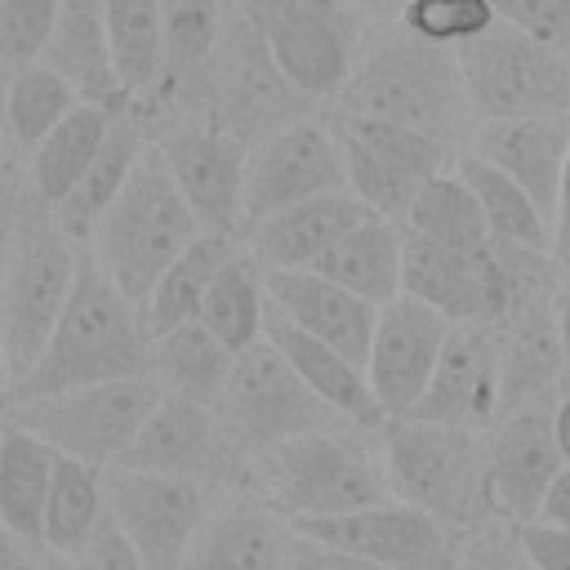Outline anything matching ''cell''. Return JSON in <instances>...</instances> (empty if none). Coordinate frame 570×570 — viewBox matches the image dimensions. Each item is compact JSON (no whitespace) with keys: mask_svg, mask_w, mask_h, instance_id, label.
<instances>
[{"mask_svg":"<svg viewBox=\"0 0 570 570\" xmlns=\"http://www.w3.org/2000/svg\"><path fill=\"white\" fill-rule=\"evenodd\" d=\"M338 116L383 120L414 134H428L445 147L472 138L476 111L459 71V53L414 36L405 22L383 27L379 36L361 40L356 67L334 98Z\"/></svg>","mask_w":570,"mask_h":570,"instance_id":"1","label":"cell"},{"mask_svg":"<svg viewBox=\"0 0 570 570\" xmlns=\"http://www.w3.org/2000/svg\"><path fill=\"white\" fill-rule=\"evenodd\" d=\"M142 374H151V330L142 321V307L129 303L85 249L71 303L45 356L13 387L9 405L27 396H49V392L111 383V379H142Z\"/></svg>","mask_w":570,"mask_h":570,"instance_id":"2","label":"cell"},{"mask_svg":"<svg viewBox=\"0 0 570 570\" xmlns=\"http://www.w3.org/2000/svg\"><path fill=\"white\" fill-rule=\"evenodd\" d=\"M196 236H200V223H196L187 196L178 191L160 147L151 142L147 156L138 160V169L129 174L125 191L98 218V227H94L85 249L111 276V285L129 303L142 307L151 298L156 281L169 272V263Z\"/></svg>","mask_w":570,"mask_h":570,"instance_id":"3","label":"cell"},{"mask_svg":"<svg viewBox=\"0 0 570 570\" xmlns=\"http://www.w3.org/2000/svg\"><path fill=\"white\" fill-rule=\"evenodd\" d=\"M361 428H316L254 454V490L289 521L343 517L392 499L383 454L356 441Z\"/></svg>","mask_w":570,"mask_h":570,"instance_id":"4","label":"cell"},{"mask_svg":"<svg viewBox=\"0 0 570 570\" xmlns=\"http://www.w3.org/2000/svg\"><path fill=\"white\" fill-rule=\"evenodd\" d=\"M80 258H85V245H76L53 223L49 205H40L22 183L18 236H13V254H9V267L0 281V325H4L13 387L45 356V347H49V338H53V330L71 303Z\"/></svg>","mask_w":570,"mask_h":570,"instance_id":"5","label":"cell"},{"mask_svg":"<svg viewBox=\"0 0 570 570\" xmlns=\"http://www.w3.org/2000/svg\"><path fill=\"white\" fill-rule=\"evenodd\" d=\"M383 472L392 499L414 503L445 525H472L490 503V441L472 428H445L423 419L383 423Z\"/></svg>","mask_w":570,"mask_h":570,"instance_id":"6","label":"cell"},{"mask_svg":"<svg viewBox=\"0 0 570 570\" xmlns=\"http://www.w3.org/2000/svg\"><path fill=\"white\" fill-rule=\"evenodd\" d=\"M307 107H312V98L276 67L263 31L227 0L218 53H214L191 107L174 111V116H209L223 129H232L240 142L258 147L276 129L303 120Z\"/></svg>","mask_w":570,"mask_h":570,"instance_id":"7","label":"cell"},{"mask_svg":"<svg viewBox=\"0 0 570 570\" xmlns=\"http://www.w3.org/2000/svg\"><path fill=\"white\" fill-rule=\"evenodd\" d=\"M165 387L142 374V379H111V383H89V387H67L49 396H27L9 405V423L27 428L40 436L53 454L80 459L98 472L116 468L142 423L151 419L156 401Z\"/></svg>","mask_w":570,"mask_h":570,"instance_id":"8","label":"cell"},{"mask_svg":"<svg viewBox=\"0 0 570 570\" xmlns=\"http://www.w3.org/2000/svg\"><path fill=\"white\" fill-rule=\"evenodd\" d=\"M459 71L481 120H521V116H561L570 120V58L543 45L539 36L494 22L481 36L454 45Z\"/></svg>","mask_w":570,"mask_h":570,"instance_id":"9","label":"cell"},{"mask_svg":"<svg viewBox=\"0 0 570 570\" xmlns=\"http://www.w3.org/2000/svg\"><path fill=\"white\" fill-rule=\"evenodd\" d=\"M218 414H223V428L232 436L236 450H245L249 459L289 441V436H303V432H316V428H343L347 419L334 414L294 370L289 361L263 338L254 347H245L236 356V370L227 379V392L218 401Z\"/></svg>","mask_w":570,"mask_h":570,"instance_id":"10","label":"cell"},{"mask_svg":"<svg viewBox=\"0 0 570 570\" xmlns=\"http://www.w3.org/2000/svg\"><path fill=\"white\" fill-rule=\"evenodd\" d=\"M151 142L160 147L200 232L245 245L249 236V214H245L249 142H240L232 129H223L209 116H169Z\"/></svg>","mask_w":570,"mask_h":570,"instance_id":"11","label":"cell"},{"mask_svg":"<svg viewBox=\"0 0 570 570\" xmlns=\"http://www.w3.org/2000/svg\"><path fill=\"white\" fill-rule=\"evenodd\" d=\"M343 160H347V191L361 196L370 214H383L392 223H405L414 196L423 191L428 178L445 174L454 151L428 134L383 125V120H361V116H330Z\"/></svg>","mask_w":570,"mask_h":570,"instance_id":"12","label":"cell"},{"mask_svg":"<svg viewBox=\"0 0 570 570\" xmlns=\"http://www.w3.org/2000/svg\"><path fill=\"white\" fill-rule=\"evenodd\" d=\"M107 512L134 543L147 570H187L191 543L214 508L209 485L191 476H160L134 468L102 472Z\"/></svg>","mask_w":570,"mask_h":570,"instance_id":"13","label":"cell"},{"mask_svg":"<svg viewBox=\"0 0 570 570\" xmlns=\"http://www.w3.org/2000/svg\"><path fill=\"white\" fill-rule=\"evenodd\" d=\"M294 530L383 570H459V557H463L454 525L401 499L343 512V517L298 521Z\"/></svg>","mask_w":570,"mask_h":570,"instance_id":"14","label":"cell"},{"mask_svg":"<svg viewBox=\"0 0 570 570\" xmlns=\"http://www.w3.org/2000/svg\"><path fill=\"white\" fill-rule=\"evenodd\" d=\"M343 187H347V160L330 116L325 120L303 116L276 129L272 138H263L258 147H249V174H245L249 227L263 223L267 214H281L289 205H303Z\"/></svg>","mask_w":570,"mask_h":570,"instance_id":"15","label":"cell"},{"mask_svg":"<svg viewBox=\"0 0 570 570\" xmlns=\"http://www.w3.org/2000/svg\"><path fill=\"white\" fill-rule=\"evenodd\" d=\"M401 294L428 303L450 325H494L508 316V272L494 249H450L428 236L405 232V272Z\"/></svg>","mask_w":570,"mask_h":570,"instance_id":"16","label":"cell"},{"mask_svg":"<svg viewBox=\"0 0 570 570\" xmlns=\"http://www.w3.org/2000/svg\"><path fill=\"white\" fill-rule=\"evenodd\" d=\"M450 321L441 312H432L428 303L401 294L396 303L379 307V325H374V343L365 356V379L374 387L379 410L392 419H410L414 405L423 401L432 370L445 352L450 338Z\"/></svg>","mask_w":570,"mask_h":570,"instance_id":"17","label":"cell"},{"mask_svg":"<svg viewBox=\"0 0 570 570\" xmlns=\"http://www.w3.org/2000/svg\"><path fill=\"white\" fill-rule=\"evenodd\" d=\"M499 396H503L499 338L490 334V325H454L445 338V352L432 370V383L410 419L481 432L494 419Z\"/></svg>","mask_w":570,"mask_h":570,"instance_id":"18","label":"cell"},{"mask_svg":"<svg viewBox=\"0 0 570 570\" xmlns=\"http://www.w3.org/2000/svg\"><path fill=\"white\" fill-rule=\"evenodd\" d=\"M232 450L236 445H232V436L223 428V414L214 405L165 392L116 468L160 472V476H191V481L209 485V476L227 463Z\"/></svg>","mask_w":570,"mask_h":570,"instance_id":"19","label":"cell"},{"mask_svg":"<svg viewBox=\"0 0 570 570\" xmlns=\"http://www.w3.org/2000/svg\"><path fill=\"white\" fill-rule=\"evenodd\" d=\"M566 468L548 410L521 405L490 436V503L512 521H534L543 490Z\"/></svg>","mask_w":570,"mask_h":570,"instance_id":"20","label":"cell"},{"mask_svg":"<svg viewBox=\"0 0 570 570\" xmlns=\"http://www.w3.org/2000/svg\"><path fill=\"white\" fill-rule=\"evenodd\" d=\"M294 548V525L258 494H236L209 508L187 570H285Z\"/></svg>","mask_w":570,"mask_h":570,"instance_id":"21","label":"cell"},{"mask_svg":"<svg viewBox=\"0 0 570 570\" xmlns=\"http://www.w3.org/2000/svg\"><path fill=\"white\" fill-rule=\"evenodd\" d=\"M361 218H370L361 196H352L347 187L325 191L316 200L289 205V209L254 223L245 236V249L258 258L263 272H312Z\"/></svg>","mask_w":570,"mask_h":570,"instance_id":"22","label":"cell"},{"mask_svg":"<svg viewBox=\"0 0 570 570\" xmlns=\"http://www.w3.org/2000/svg\"><path fill=\"white\" fill-rule=\"evenodd\" d=\"M263 281H267V303L285 321H294L312 338L338 347L347 361L365 365L370 343H374V325H379L374 303L356 298L352 289L334 285L321 272H263Z\"/></svg>","mask_w":570,"mask_h":570,"instance_id":"23","label":"cell"},{"mask_svg":"<svg viewBox=\"0 0 570 570\" xmlns=\"http://www.w3.org/2000/svg\"><path fill=\"white\" fill-rule=\"evenodd\" d=\"M468 151L503 169L512 183H521L534 205L557 214V191H561V169L570 156V120L561 116H521V120H481L468 138Z\"/></svg>","mask_w":570,"mask_h":570,"instance_id":"24","label":"cell"},{"mask_svg":"<svg viewBox=\"0 0 570 570\" xmlns=\"http://www.w3.org/2000/svg\"><path fill=\"white\" fill-rule=\"evenodd\" d=\"M263 338H267V343L289 361V370H294L334 414H343L352 428L370 432V428H383V423H387V414L379 410L374 387H370V379H365V365H356V361H347L338 347L312 338L307 330H298L294 321H285L276 307H267V330H263Z\"/></svg>","mask_w":570,"mask_h":570,"instance_id":"25","label":"cell"},{"mask_svg":"<svg viewBox=\"0 0 570 570\" xmlns=\"http://www.w3.org/2000/svg\"><path fill=\"white\" fill-rule=\"evenodd\" d=\"M45 62L62 71L85 102L107 107V111H134L129 94L120 89L116 62H111V40H107V0H62L53 40L45 49Z\"/></svg>","mask_w":570,"mask_h":570,"instance_id":"26","label":"cell"},{"mask_svg":"<svg viewBox=\"0 0 570 570\" xmlns=\"http://www.w3.org/2000/svg\"><path fill=\"white\" fill-rule=\"evenodd\" d=\"M151 147V134H147V116L138 111H116L111 129H107V142L102 151L94 156V165L85 169V178L49 209L53 223L76 240V245H89L98 218L111 209V200L125 191L129 174L138 169V160L147 156Z\"/></svg>","mask_w":570,"mask_h":570,"instance_id":"27","label":"cell"},{"mask_svg":"<svg viewBox=\"0 0 570 570\" xmlns=\"http://www.w3.org/2000/svg\"><path fill=\"white\" fill-rule=\"evenodd\" d=\"M312 272L330 276L334 285L352 289L356 298L374 303V307H387L401 298V272H405V227L383 218V214H370L361 218Z\"/></svg>","mask_w":570,"mask_h":570,"instance_id":"28","label":"cell"},{"mask_svg":"<svg viewBox=\"0 0 570 570\" xmlns=\"http://www.w3.org/2000/svg\"><path fill=\"white\" fill-rule=\"evenodd\" d=\"M53 459L58 454L40 436L4 419L0 428V525L31 548H45V503H49Z\"/></svg>","mask_w":570,"mask_h":570,"instance_id":"29","label":"cell"},{"mask_svg":"<svg viewBox=\"0 0 570 570\" xmlns=\"http://www.w3.org/2000/svg\"><path fill=\"white\" fill-rule=\"evenodd\" d=\"M80 102H85L80 89L40 58V62L4 71V85H0V129H4L13 151L31 156Z\"/></svg>","mask_w":570,"mask_h":570,"instance_id":"30","label":"cell"},{"mask_svg":"<svg viewBox=\"0 0 570 570\" xmlns=\"http://www.w3.org/2000/svg\"><path fill=\"white\" fill-rule=\"evenodd\" d=\"M116 111L107 107H94V102H80L31 156H27V191L40 200V205H58L80 178L85 169L94 165V156L102 151L107 142V129H111Z\"/></svg>","mask_w":570,"mask_h":570,"instance_id":"31","label":"cell"},{"mask_svg":"<svg viewBox=\"0 0 570 570\" xmlns=\"http://www.w3.org/2000/svg\"><path fill=\"white\" fill-rule=\"evenodd\" d=\"M232 370H236V352L223 347L200 321H187L151 338V379L174 396H191L218 410Z\"/></svg>","mask_w":570,"mask_h":570,"instance_id":"32","label":"cell"},{"mask_svg":"<svg viewBox=\"0 0 570 570\" xmlns=\"http://www.w3.org/2000/svg\"><path fill=\"white\" fill-rule=\"evenodd\" d=\"M107 40L129 107H151L165 67V0H107Z\"/></svg>","mask_w":570,"mask_h":570,"instance_id":"33","label":"cell"},{"mask_svg":"<svg viewBox=\"0 0 570 570\" xmlns=\"http://www.w3.org/2000/svg\"><path fill=\"white\" fill-rule=\"evenodd\" d=\"M236 249H240V240L200 232V236L169 263V272L156 281L151 298L142 303V321H147L151 338H160V334H169V330H178V325H187V321L200 316V307H205V298H209V289H214V281H218V272L227 267V258H232Z\"/></svg>","mask_w":570,"mask_h":570,"instance_id":"34","label":"cell"},{"mask_svg":"<svg viewBox=\"0 0 570 570\" xmlns=\"http://www.w3.org/2000/svg\"><path fill=\"white\" fill-rule=\"evenodd\" d=\"M454 174L481 200V214L490 223V240L552 254V223H548V214L534 205V196L521 183H512L503 169H494L476 151H459L454 156Z\"/></svg>","mask_w":570,"mask_h":570,"instance_id":"35","label":"cell"},{"mask_svg":"<svg viewBox=\"0 0 570 570\" xmlns=\"http://www.w3.org/2000/svg\"><path fill=\"white\" fill-rule=\"evenodd\" d=\"M267 281H263V267H258V258L240 245L232 258H227V267L218 272V281H214V289H209V298H205V307H200V325L223 343V347H232L236 356L245 352V347H254V343H263V330H267Z\"/></svg>","mask_w":570,"mask_h":570,"instance_id":"36","label":"cell"},{"mask_svg":"<svg viewBox=\"0 0 570 570\" xmlns=\"http://www.w3.org/2000/svg\"><path fill=\"white\" fill-rule=\"evenodd\" d=\"M107 517V490L102 472L58 454L53 459V481H49V503H45V552L71 557Z\"/></svg>","mask_w":570,"mask_h":570,"instance_id":"37","label":"cell"},{"mask_svg":"<svg viewBox=\"0 0 570 570\" xmlns=\"http://www.w3.org/2000/svg\"><path fill=\"white\" fill-rule=\"evenodd\" d=\"M401 227L414 236H428L436 245H450V249H485L490 245V223L481 214V200L454 169L423 183V191L414 196Z\"/></svg>","mask_w":570,"mask_h":570,"instance_id":"38","label":"cell"},{"mask_svg":"<svg viewBox=\"0 0 570 570\" xmlns=\"http://www.w3.org/2000/svg\"><path fill=\"white\" fill-rule=\"evenodd\" d=\"M401 22L414 36L454 49V45L481 36L485 27H494L499 22V9H494V0H410L405 13H401Z\"/></svg>","mask_w":570,"mask_h":570,"instance_id":"39","label":"cell"},{"mask_svg":"<svg viewBox=\"0 0 570 570\" xmlns=\"http://www.w3.org/2000/svg\"><path fill=\"white\" fill-rule=\"evenodd\" d=\"M62 0H0V67H27L40 62L53 27H58Z\"/></svg>","mask_w":570,"mask_h":570,"instance_id":"40","label":"cell"},{"mask_svg":"<svg viewBox=\"0 0 570 570\" xmlns=\"http://www.w3.org/2000/svg\"><path fill=\"white\" fill-rule=\"evenodd\" d=\"M499 18L570 58V0H494Z\"/></svg>","mask_w":570,"mask_h":570,"instance_id":"41","label":"cell"},{"mask_svg":"<svg viewBox=\"0 0 570 570\" xmlns=\"http://www.w3.org/2000/svg\"><path fill=\"white\" fill-rule=\"evenodd\" d=\"M71 570H147L142 566V557L134 552V543L125 539V530L116 525V517L107 512L102 521H98V530L71 552V557H62Z\"/></svg>","mask_w":570,"mask_h":570,"instance_id":"42","label":"cell"},{"mask_svg":"<svg viewBox=\"0 0 570 570\" xmlns=\"http://www.w3.org/2000/svg\"><path fill=\"white\" fill-rule=\"evenodd\" d=\"M512 534L534 570H570V530L543 525V521H521V525H512Z\"/></svg>","mask_w":570,"mask_h":570,"instance_id":"43","label":"cell"},{"mask_svg":"<svg viewBox=\"0 0 570 570\" xmlns=\"http://www.w3.org/2000/svg\"><path fill=\"white\" fill-rule=\"evenodd\" d=\"M285 570H383V566H370V561H361L343 548H330V543L307 539V534L294 530V548L285 557Z\"/></svg>","mask_w":570,"mask_h":570,"instance_id":"44","label":"cell"},{"mask_svg":"<svg viewBox=\"0 0 570 570\" xmlns=\"http://www.w3.org/2000/svg\"><path fill=\"white\" fill-rule=\"evenodd\" d=\"M459 570H534V566L512 534V543H476L468 557H459Z\"/></svg>","mask_w":570,"mask_h":570,"instance_id":"45","label":"cell"},{"mask_svg":"<svg viewBox=\"0 0 570 570\" xmlns=\"http://www.w3.org/2000/svg\"><path fill=\"white\" fill-rule=\"evenodd\" d=\"M534 521L570 530V463H566V468L552 476V485L543 490V503H539V517H534Z\"/></svg>","mask_w":570,"mask_h":570,"instance_id":"46","label":"cell"},{"mask_svg":"<svg viewBox=\"0 0 570 570\" xmlns=\"http://www.w3.org/2000/svg\"><path fill=\"white\" fill-rule=\"evenodd\" d=\"M552 263L570 267V156L561 169V191H557V214H552Z\"/></svg>","mask_w":570,"mask_h":570,"instance_id":"47","label":"cell"},{"mask_svg":"<svg viewBox=\"0 0 570 570\" xmlns=\"http://www.w3.org/2000/svg\"><path fill=\"white\" fill-rule=\"evenodd\" d=\"M36 552H40V548L13 539V534L0 525V570H49V561H40Z\"/></svg>","mask_w":570,"mask_h":570,"instance_id":"48","label":"cell"},{"mask_svg":"<svg viewBox=\"0 0 570 570\" xmlns=\"http://www.w3.org/2000/svg\"><path fill=\"white\" fill-rule=\"evenodd\" d=\"M18 205H22V187L0 205V281H4V267L13 254V236H18Z\"/></svg>","mask_w":570,"mask_h":570,"instance_id":"49","label":"cell"},{"mask_svg":"<svg viewBox=\"0 0 570 570\" xmlns=\"http://www.w3.org/2000/svg\"><path fill=\"white\" fill-rule=\"evenodd\" d=\"M552 325H557V338H561V352H566V361H570V281L557 289V298H552Z\"/></svg>","mask_w":570,"mask_h":570,"instance_id":"50","label":"cell"},{"mask_svg":"<svg viewBox=\"0 0 570 570\" xmlns=\"http://www.w3.org/2000/svg\"><path fill=\"white\" fill-rule=\"evenodd\" d=\"M352 9H361L365 18H379V22H401V13H405V4L410 0H347Z\"/></svg>","mask_w":570,"mask_h":570,"instance_id":"51","label":"cell"},{"mask_svg":"<svg viewBox=\"0 0 570 570\" xmlns=\"http://www.w3.org/2000/svg\"><path fill=\"white\" fill-rule=\"evenodd\" d=\"M13 191H18V178H13V147H9V138H4V129H0V205H4Z\"/></svg>","mask_w":570,"mask_h":570,"instance_id":"52","label":"cell"},{"mask_svg":"<svg viewBox=\"0 0 570 570\" xmlns=\"http://www.w3.org/2000/svg\"><path fill=\"white\" fill-rule=\"evenodd\" d=\"M552 428H557V445H561V454H566V463H570V392L557 401V410H552Z\"/></svg>","mask_w":570,"mask_h":570,"instance_id":"53","label":"cell"},{"mask_svg":"<svg viewBox=\"0 0 570 570\" xmlns=\"http://www.w3.org/2000/svg\"><path fill=\"white\" fill-rule=\"evenodd\" d=\"M13 374H9V347H4V325H0V405H9Z\"/></svg>","mask_w":570,"mask_h":570,"instance_id":"54","label":"cell"},{"mask_svg":"<svg viewBox=\"0 0 570 570\" xmlns=\"http://www.w3.org/2000/svg\"><path fill=\"white\" fill-rule=\"evenodd\" d=\"M49 570H71V566H67V561L58 557V561H49Z\"/></svg>","mask_w":570,"mask_h":570,"instance_id":"55","label":"cell"},{"mask_svg":"<svg viewBox=\"0 0 570 570\" xmlns=\"http://www.w3.org/2000/svg\"><path fill=\"white\" fill-rule=\"evenodd\" d=\"M0 428H4V419H0Z\"/></svg>","mask_w":570,"mask_h":570,"instance_id":"56","label":"cell"}]
</instances>
